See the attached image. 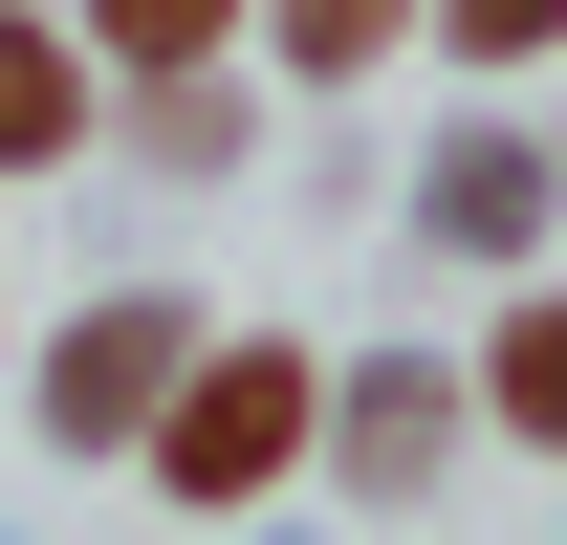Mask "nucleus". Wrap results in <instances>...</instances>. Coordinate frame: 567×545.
Segmentation results:
<instances>
[{"mask_svg": "<svg viewBox=\"0 0 567 545\" xmlns=\"http://www.w3.org/2000/svg\"><path fill=\"white\" fill-rule=\"evenodd\" d=\"M306 436H328V371H306V349H262V328L197 349V371L153 393V480H175V502H262Z\"/></svg>", "mask_w": 567, "mask_h": 545, "instance_id": "f257e3e1", "label": "nucleus"}, {"mask_svg": "<svg viewBox=\"0 0 567 545\" xmlns=\"http://www.w3.org/2000/svg\"><path fill=\"white\" fill-rule=\"evenodd\" d=\"M197 371V306H87L44 349V436H153V393Z\"/></svg>", "mask_w": 567, "mask_h": 545, "instance_id": "f03ea898", "label": "nucleus"}, {"mask_svg": "<svg viewBox=\"0 0 567 545\" xmlns=\"http://www.w3.org/2000/svg\"><path fill=\"white\" fill-rule=\"evenodd\" d=\"M44 153H87V44L0 0V175H44Z\"/></svg>", "mask_w": 567, "mask_h": 545, "instance_id": "7ed1b4c3", "label": "nucleus"}, {"mask_svg": "<svg viewBox=\"0 0 567 545\" xmlns=\"http://www.w3.org/2000/svg\"><path fill=\"white\" fill-rule=\"evenodd\" d=\"M436 240H458V263H524V240H546V153H524V132H458V175H436Z\"/></svg>", "mask_w": 567, "mask_h": 545, "instance_id": "20e7f679", "label": "nucleus"}, {"mask_svg": "<svg viewBox=\"0 0 567 545\" xmlns=\"http://www.w3.org/2000/svg\"><path fill=\"white\" fill-rule=\"evenodd\" d=\"M328 436H350V480H371V502H415V480H436V436H458V393H436V371H350V393H328Z\"/></svg>", "mask_w": 567, "mask_h": 545, "instance_id": "39448f33", "label": "nucleus"}, {"mask_svg": "<svg viewBox=\"0 0 567 545\" xmlns=\"http://www.w3.org/2000/svg\"><path fill=\"white\" fill-rule=\"evenodd\" d=\"M481 393H502V436L567 459V306H502V371H481Z\"/></svg>", "mask_w": 567, "mask_h": 545, "instance_id": "423d86ee", "label": "nucleus"}, {"mask_svg": "<svg viewBox=\"0 0 567 545\" xmlns=\"http://www.w3.org/2000/svg\"><path fill=\"white\" fill-rule=\"evenodd\" d=\"M262 22H284V66H306V88H350V66H393L415 0H262Z\"/></svg>", "mask_w": 567, "mask_h": 545, "instance_id": "0eeeda50", "label": "nucleus"}, {"mask_svg": "<svg viewBox=\"0 0 567 545\" xmlns=\"http://www.w3.org/2000/svg\"><path fill=\"white\" fill-rule=\"evenodd\" d=\"M87 44H110V66H218L240 0H87Z\"/></svg>", "mask_w": 567, "mask_h": 545, "instance_id": "6e6552de", "label": "nucleus"}, {"mask_svg": "<svg viewBox=\"0 0 567 545\" xmlns=\"http://www.w3.org/2000/svg\"><path fill=\"white\" fill-rule=\"evenodd\" d=\"M436 44H458V66H546L567 0H436Z\"/></svg>", "mask_w": 567, "mask_h": 545, "instance_id": "1a4fd4ad", "label": "nucleus"}]
</instances>
